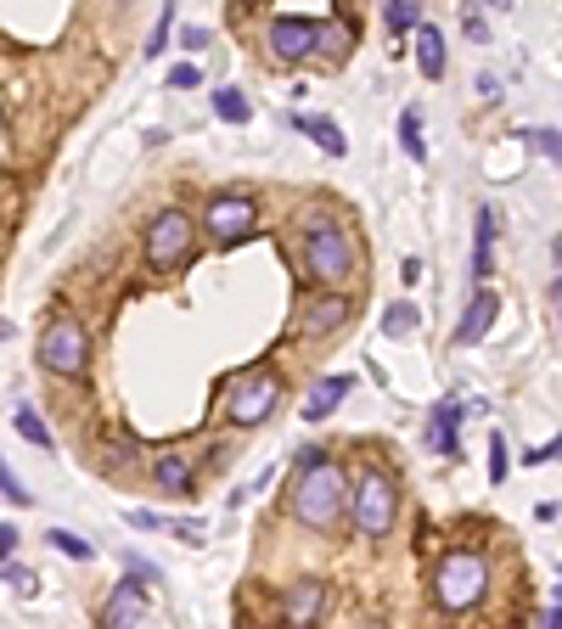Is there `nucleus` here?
Instances as JSON below:
<instances>
[{
  "instance_id": "6",
  "label": "nucleus",
  "mask_w": 562,
  "mask_h": 629,
  "mask_svg": "<svg viewBox=\"0 0 562 629\" xmlns=\"http://www.w3.org/2000/svg\"><path fill=\"white\" fill-rule=\"evenodd\" d=\"M192 242H198V225H192V214L164 209V214L147 225V259H153L158 270H175V265H186V254H192Z\"/></svg>"
},
{
  "instance_id": "22",
  "label": "nucleus",
  "mask_w": 562,
  "mask_h": 629,
  "mask_svg": "<svg viewBox=\"0 0 562 629\" xmlns=\"http://www.w3.org/2000/svg\"><path fill=\"white\" fill-rule=\"evenodd\" d=\"M416 326H422V310H416L411 299H400V304L383 310V337H411Z\"/></svg>"
},
{
  "instance_id": "17",
  "label": "nucleus",
  "mask_w": 562,
  "mask_h": 629,
  "mask_svg": "<svg viewBox=\"0 0 562 629\" xmlns=\"http://www.w3.org/2000/svg\"><path fill=\"white\" fill-rule=\"evenodd\" d=\"M288 124H293L299 135H310L321 153H333V158H344V153H349V135H344V130H338L333 119H310V113H293Z\"/></svg>"
},
{
  "instance_id": "13",
  "label": "nucleus",
  "mask_w": 562,
  "mask_h": 629,
  "mask_svg": "<svg viewBox=\"0 0 562 629\" xmlns=\"http://www.w3.org/2000/svg\"><path fill=\"white\" fill-rule=\"evenodd\" d=\"M349 321V299L338 293V287H333V293H315L310 304H304V315H299V326L310 332V337H326V332H338Z\"/></svg>"
},
{
  "instance_id": "16",
  "label": "nucleus",
  "mask_w": 562,
  "mask_h": 629,
  "mask_svg": "<svg viewBox=\"0 0 562 629\" xmlns=\"http://www.w3.org/2000/svg\"><path fill=\"white\" fill-rule=\"evenodd\" d=\"M416 68H422V79L428 85H439L445 79V68H450V52H445V34L428 23V29H416Z\"/></svg>"
},
{
  "instance_id": "14",
  "label": "nucleus",
  "mask_w": 562,
  "mask_h": 629,
  "mask_svg": "<svg viewBox=\"0 0 562 629\" xmlns=\"http://www.w3.org/2000/svg\"><path fill=\"white\" fill-rule=\"evenodd\" d=\"M349 394H355V377H349V371H338V377H321L315 389H310V400H304V422H326V416H333V411H338Z\"/></svg>"
},
{
  "instance_id": "44",
  "label": "nucleus",
  "mask_w": 562,
  "mask_h": 629,
  "mask_svg": "<svg viewBox=\"0 0 562 629\" xmlns=\"http://www.w3.org/2000/svg\"><path fill=\"white\" fill-rule=\"evenodd\" d=\"M243 7H259V0H243Z\"/></svg>"
},
{
  "instance_id": "41",
  "label": "nucleus",
  "mask_w": 562,
  "mask_h": 629,
  "mask_svg": "<svg viewBox=\"0 0 562 629\" xmlns=\"http://www.w3.org/2000/svg\"><path fill=\"white\" fill-rule=\"evenodd\" d=\"M540 624H546V629H562V602H551V607L540 613Z\"/></svg>"
},
{
  "instance_id": "26",
  "label": "nucleus",
  "mask_w": 562,
  "mask_h": 629,
  "mask_svg": "<svg viewBox=\"0 0 562 629\" xmlns=\"http://www.w3.org/2000/svg\"><path fill=\"white\" fill-rule=\"evenodd\" d=\"M45 540H52V551H63V557H74V562H90V557H97V546L79 540V535H68V528H52Z\"/></svg>"
},
{
  "instance_id": "42",
  "label": "nucleus",
  "mask_w": 562,
  "mask_h": 629,
  "mask_svg": "<svg viewBox=\"0 0 562 629\" xmlns=\"http://www.w3.org/2000/svg\"><path fill=\"white\" fill-rule=\"evenodd\" d=\"M551 299H557V304H562V276H557V281H551Z\"/></svg>"
},
{
  "instance_id": "28",
  "label": "nucleus",
  "mask_w": 562,
  "mask_h": 629,
  "mask_svg": "<svg viewBox=\"0 0 562 629\" xmlns=\"http://www.w3.org/2000/svg\"><path fill=\"white\" fill-rule=\"evenodd\" d=\"M0 579H7V585H12L18 596H34V585H40V573H34V568H23V562H12V557L0 562Z\"/></svg>"
},
{
  "instance_id": "30",
  "label": "nucleus",
  "mask_w": 562,
  "mask_h": 629,
  "mask_svg": "<svg viewBox=\"0 0 562 629\" xmlns=\"http://www.w3.org/2000/svg\"><path fill=\"white\" fill-rule=\"evenodd\" d=\"M461 34L473 40V45H490V18H484L479 7H467V12H461Z\"/></svg>"
},
{
  "instance_id": "34",
  "label": "nucleus",
  "mask_w": 562,
  "mask_h": 629,
  "mask_svg": "<svg viewBox=\"0 0 562 629\" xmlns=\"http://www.w3.org/2000/svg\"><path fill=\"white\" fill-rule=\"evenodd\" d=\"M175 45H186V52H192V57H198V52H209V29H203V23H186Z\"/></svg>"
},
{
  "instance_id": "5",
  "label": "nucleus",
  "mask_w": 562,
  "mask_h": 629,
  "mask_svg": "<svg viewBox=\"0 0 562 629\" xmlns=\"http://www.w3.org/2000/svg\"><path fill=\"white\" fill-rule=\"evenodd\" d=\"M349 501H355V523H360V535H366V540H383L389 528H394L400 490H394V478H389V472H366L355 490H349Z\"/></svg>"
},
{
  "instance_id": "10",
  "label": "nucleus",
  "mask_w": 562,
  "mask_h": 629,
  "mask_svg": "<svg viewBox=\"0 0 562 629\" xmlns=\"http://www.w3.org/2000/svg\"><path fill=\"white\" fill-rule=\"evenodd\" d=\"M147 618H153V602H147V585H140V579H124V585H113V596L102 602V624H113V629H135Z\"/></svg>"
},
{
  "instance_id": "23",
  "label": "nucleus",
  "mask_w": 562,
  "mask_h": 629,
  "mask_svg": "<svg viewBox=\"0 0 562 629\" xmlns=\"http://www.w3.org/2000/svg\"><path fill=\"white\" fill-rule=\"evenodd\" d=\"M12 427L23 433V439H29V445H40V450H57V445H52V427H45V416H40L34 405H18V416H12Z\"/></svg>"
},
{
  "instance_id": "43",
  "label": "nucleus",
  "mask_w": 562,
  "mask_h": 629,
  "mask_svg": "<svg viewBox=\"0 0 562 629\" xmlns=\"http://www.w3.org/2000/svg\"><path fill=\"white\" fill-rule=\"evenodd\" d=\"M551 254H557V265H562V236H557V242H551Z\"/></svg>"
},
{
  "instance_id": "7",
  "label": "nucleus",
  "mask_w": 562,
  "mask_h": 629,
  "mask_svg": "<svg viewBox=\"0 0 562 629\" xmlns=\"http://www.w3.org/2000/svg\"><path fill=\"white\" fill-rule=\"evenodd\" d=\"M276 400H281V382L259 366V371H248V377H237L231 382V400H225V416L231 422H243V427H259L270 411H276Z\"/></svg>"
},
{
  "instance_id": "9",
  "label": "nucleus",
  "mask_w": 562,
  "mask_h": 629,
  "mask_svg": "<svg viewBox=\"0 0 562 629\" xmlns=\"http://www.w3.org/2000/svg\"><path fill=\"white\" fill-rule=\"evenodd\" d=\"M265 40H270V57L276 63H310L321 52V23L315 18H276L265 29Z\"/></svg>"
},
{
  "instance_id": "21",
  "label": "nucleus",
  "mask_w": 562,
  "mask_h": 629,
  "mask_svg": "<svg viewBox=\"0 0 562 629\" xmlns=\"http://www.w3.org/2000/svg\"><path fill=\"white\" fill-rule=\"evenodd\" d=\"M214 113H220L225 124H248V119H254L248 96H243L237 85H220V90H214Z\"/></svg>"
},
{
  "instance_id": "37",
  "label": "nucleus",
  "mask_w": 562,
  "mask_h": 629,
  "mask_svg": "<svg viewBox=\"0 0 562 629\" xmlns=\"http://www.w3.org/2000/svg\"><path fill=\"white\" fill-rule=\"evenodd\" d=\"M524 461H529V467H540V461H562V439H551V445H540V450H529Z\"/></svg>"
},
{
  "instance_id": "33",
  "label": "nucleus",
  "mask_w": 562,
  "mask_h": 629,
  "mask_svg": "<svg viewBox=\"0 0 562 629\" xmlns=\"http://www.w3.org/2000/svg\"><path fill=\"white\" fill-rule=\"evenodd\" d=\"M203 85V68L198 63H175L169 68V90H198Z\"/></svg>"
},
{
  "instance_id": "27",
  "label": "nucleus",
  "mask_w": 562,
  "mask_h": 629,
  "mask_svg": "<svg viewBox=\"0 0 562 629\" xmlns=\"http://www.w3.org/2000/svg\"><path fill=\"white\" fill-rule=\"evenodd\" d=\"M383 18H389V34L394 40H405L416 29V7H411V0H383Z\"/></svg>"
},
{
  "instance_id": "4",
  "label": "nucleus",
  "mask_w": 562,
  "mask_h": 629,
  "mask_svg": "<svg viewBox=\"0 0 562 629\" xmlns=\"http://www.w3.org/2000/svg\"><path fill=\"white\" fill-rule=\"evenodd\" d=\"M40 366L52 371V377H85L90 366V337L74 315H57L52 326L40 332Z\"/></svg>"
},
{
  "instance_id": "38",
  "label": "nucleus",
  "mask_w": 562,
  "mask_h": 629,
  "mask_svg": "<svg viewBox=\"0 0 562 629\" xmlns=\"http://www.w3.org/2000/svg\"><path fill=\"white\" fill-rule=\"evenodd\" d=\"M12 551H18V528H12V523H0V562H7Z\"/></svg>"
},
{
  "instance_id": "24",
  "label": "nucleus",
  "mask_w": 562,
  "mask_h": 629,
  "mask_svg": "<svg viewBox=\"0 0 562 629\" xmlns=\"http://www.w3.org/2000/svg\"><path fill=\"white\" fill-rule=\"evenodd\" d=\"M349 45H355V29L349 23H321V52L315 57H349Z\"/></svg>"
},
{
  "instance_id": "39",
  "label": "nucleus",
  "mask_w": 562,
  "mask_h": 629,
  "mask_svg": "<svg viewBox=\"0 0 562 629\" xmlns=\"http://www.w3.org/2000/svg\"><path fill=\"white\" fill-rule=\"evenodd\" d=\"M400 281L416 287V281H422V259H405V265H400Z\"/></svg>"
},
{
  "instance_id": "25",
  "label": "nucleus",
  "mask_w": 562,
  "mask_h": 629,
  "mask_svg": "<svg viewBox=\"0 0 562 629\" xmlns=\"http://www.w3.org/2000/svg\"><path fill=\"white\" fill-rule=\"evenodd\" d=\"M169 34H175V0H164V12H158V23H153V34H147V57H153V63L175 45Z\"/></svg>"
},
{
  "instance_id": "45",
  "label": "nucleus",
  "mask_w": 562,
  "mask_h": 629,
  "mask_svg": "<svg viewBox=\"0 0 562 629\" xmlns=\"http://www.w3.org/2000/svg\"><path fill=\"white\" fill-rule=\"evenodd\" d=\"M490 7H495V0H490Z\"/></svg>"
},
{
  "instance_id": "3",
  "label": "nucleus",
  "mask_w": 562,
  "mask_h": 629,
  "mask_svg": "<svg viewBox=\"0 0 562 629\" xmlns=\"http://www.w3.org/2000/svg\"><path fill=\"white\" fill-rule=\"evenodd\" d=\"M490 596V562L479 551H450L434 573V602L445 613H473Z\"/></svg>"
},
{
  "instance_id": "36",
  "label": "nucleus",
  "mask_w": 562,
  "mask_h": 629,
  "mask_svg": "<svg viewBox=\"0 0 562 629\" xmlns=\"http://www.w3.org/2000/svg\"><path fill=\"white\" fill-rule=\"evenodd\" d=\"M130 523H135V528H147V535H158V528H169V517H158V512H130Z\"/></svg>"
},
{
  "instance_id": "11",
  "label": "nucleus",
  "mask_w": 562,
  "mask_h": 629,
  "mask_svg": "<svg viewBox=\"0 0 562 629\" xmlns=\"http://www.w3.org/2000/svg\"><path fill=\"white\" fill-rule=\"evenodd\" d=\"M495 315H501V293L479 281V287H473V304H467V315H461V326H456V344H461V349L484 344V332L495 326Z\"/></svg>"
},
{
  "instance_id": "15",
  "label": "nucleus",
  "mask_w": 562,
  "mask_h": 629,
  "mask_svg": "<svg viewBox=\"0 0 562 629\" xmlns=\"http://www.w3.org/2000/svg\"><path fill=\"white\" fill-rule=\"evenodd\" d=\"M153 478H158V490H164V495H180V501H192V495H198L192 461H186V456H175V450L153 461Z\"/></svg>"
},
{
  "instance_id": "31",
  "label": "nucleus",
  "mask_w": 562,
  "mask_h": 629,
  "mask_svg": "<svg viewBox=\"0 0 562 629\" xmlns=\"http://www.w3.org/2000/svg\"><path fill=\"white\" fill-rule=\"evenodd\" d=\"M0 495H7L12 506H23V512L34 506V495H29V490H23V483L12 478V467H7V461H0Z\"/></svg>"
},
{
  "instance_id": "8",
  "label": "nucleus",
  "mask_w": 562,
  "mask_h": 629,
  "mask_svg": "<svg viewBox=\"0 0 562 629\" xmlns=\"http://www.w3.org/2000/svg\"><path fill=\"white\" fill-rule=\"evenodd\" d=\"M203 225H209V236L220 242V248H237V242H248L254 225H259L254 198H243V191H220V198L209 203V214H203Z\"/></svg>"
},
{
  "instance_id": "1",
  "label": "nucleus",
  "mask_w": 562,
  "mask_h": 629,
  "mask_svg": "<svg viewBox=\"0 0 562 629\" xmlns=\"http://www.w3.org/2000/svg\"><path fill=\"white\" fill-rule=\"evenodd\" d=\"M304 270L315 287H344L355 276V236L326 209H315L304 220Z\"/></svg>"
},
{
  "instance_id": "32",
  "label": "nucleus",
  "mask_w": 562,
  "mask_h": 629,
  "mask_svg": "<svg viewBox=\"0 0 562 629\" xmlns=\"http://www.w3.org/2000/svg\"><path fill=\"white\" fill-rule=\"evenodd\" d=\"M506 472H512V456H506V439L495 433L490 439V483H506Z\"/></svg>"
},
{
  "instance_id": "2",
  "label": "nucleus",
  "mask_w": 562,
  "mask_h": 629,
  "mask_svg": "<svg viewBox=\"0 0 562 629\" xmlns=\"http://www.w3.org/2000/svg\"><path fill=\"white\" fill-rule=\"evenodd\" d=\"M344 506H349V478H344V467L333 456L299 472V483H293V517L304 528H338Z\"/></svg>"
},
{
  "instance_id": "35",
  "label": "nucleus",
  "mask_w": 562,
  "mask_h": 629,
  "mask_svg": "<svg viewBox=\"0 0 562 629\" xmlns=\"http://www.w3.org/2000/svg\"><path fill=\"white\" fill-rule=\"evenodd\" d=\"M124 568H130V579H140V585H153V579H158V568L147 557H124Z\"/></svg>"
},
{
  "instance_id": "18",
  "label": "nucleus",
  "mask_w": 562,
  "mask_h": 629,
  "mask_svg": "<svg viewBox=\"0 0 562 629\" xmlns=\"http://www.w3.org/2000/svg\"><path fill=\"white\" fill-rule=\"evenodd\" d=\"M326 607V585L321 579H299V585L288 591V624H315Z\"/></svg>"
},
{
  "instance_id": "12",
  "label": "nucleus",
  "mask_w": 562,
  "mask_h": 629,
  "mask_svg": "<svg viewBox=\"0 0 562 629\" xmlns=\"http://www.w3.org/2000/svg\"><path fill=\"white\" fill-rule=\"evenodd\" d=\"M461 416H467L461 400H439V405L428 411V445H434L445 461L461 456Z\"/></svg>"
},
{
  "instance_id": "19",
  "label": "nucleus",
  "mask_w": 562,
  "mask_h": 629,
  "mask_svg": "<svg viewBox=\"0 0 562 629\" xmlns=\"http://www.w3.org/2000/svg\"><path fill=\"white\" fill-rule=\"evenodd\" d=\"M495 209H479V248H473V265H467V270H473V287L479 281H490V270H495Z\"/></svg>"
},
{
  "instance_id": "20",
  "label": "nucleus",
  "mask_w": 562,
  "mask_h": 629,
  "mask_svg": "<svg viewBox=\"0 0 562 629\" xmlns=\"http://www.w3.org/2000/svg\"><path fill=\"white\" fill-rule=\"evenodd\" d=\"M400 147L411 164H428V141H422V108H405L400 113Z\"/></svg>"
},
{
  "instance_id": "40",
  "label": "nucleus",
  "mask_w": 562,
  "mask_h": 629,
  "mask_svg": "<svg viewBox=\"0 0 562 629\" xmlns=\"http://www.w3.org/2000/svg\"><path fill=\"white\" fill-rule=\"evenodd\" d=\"M315 461H326V450H321V445H304V450H299V472L315 467Z\"/></svg>"
},
{
  "instance_id": "29",
  "label": "nucleus",
  "mask_w": 562,
  "mask_h": 629,
  "mask_svg": "<svg viewBox=\"0 0 562 629\" xmlns=\"http://www.w3.org/2000/svg\"><path fill=\"white\" fill-rule=\"evenodd\" d=\"M524 141H529L535 153H546V158L562 169V135H557V130H540V124H535V130H524Z\"/></svg>"
}]
</instances>
